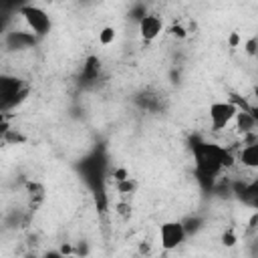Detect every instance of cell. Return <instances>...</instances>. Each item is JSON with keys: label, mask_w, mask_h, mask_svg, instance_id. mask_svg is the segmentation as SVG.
Returning <instances> with one entry per match:
<instances>
[{"label": "cell", "mask_w": 258, "mask_h": 258, "mask_svg": "<svg viewBox=\"0 0 258 258\" xmlns=\"http://www.w3.org/2000/svg\"><path fill=\"white\" fill-rule=\"evenodd\" d=\"M238 44H240V34H238V32H232V34H230V46L236 48Z\"/></svg>", "instance_id": "obj_19"}, {"label": "cell", "mask_w": 258, "mask_h": 258, "mask_svg": "<svg viewBox=\"0 0 258 258\" xmlns=\"http://www.w3.org/2000/svg\"><path fill=\"white\" fill-rule=\"evenodd\" d=\"M169 34H171L173 38H179V40H183V38L187 36V30H185L181 24L173 22V24H171V28H169Z\"/></svg>", "instance_id": "obj_16"}, {"label": "cell", "mask_w": 258, "mask_h": 258, "mask_svg": "<svg viewBox=\"0 0 258 258\" xmlns=\"http://www.w3.org/2000/svg\"><path fill=\"white\" fill-rule=\"evenodd\" d=\"M18 14L22 16V20L26 22L30 34L34 36H44L50 30V16L40 8V6H32V4H22L18 8Z\"/></svg>", "instance_id": "obj_2"}, {"label": "cell", "mask_w": 258, "mask_h": 258, "mask_svg": "<svg viewBox=\"0 0 258 258\" xmlns=\"http://www.w3.org/2000/svg\"><path fill=\"white\" fill-rule=\"evenodd\" d=\"M234 123H236V131L238 135H248V133H256V113L254 109L252 111H240L236 113L234 117Z\"/></svg>", "instance_id": "obj_7"}, {"label": "cell", "mask_w": 258, "mask_h": 258, "mask_svg": "<svg viewBox=\"0 0 258 258\" xmlns=\"http://www.w3.org/2000/svg\"><path fill=\"white\" fill-rule=\"evenodd\" d=\"M115 187H117L119 194L127 196V194H133V191L137 189V181H135L133 177H127V179H123V181H117Z\"/></svg>", "instance_id": "obj_12"}, {"label": "cell", "mask_w": 258, "mask_h": 258, "mask_svg": "<svg viewBox=\"0 0 258 258\" xmlns=\"http://www.w3.org/2000/svg\"><path fill=\"white\" fill-rule=\"evenodd\" d=\"M236 161L242 165V167H248V169H256L258 167V143L254 145H242L238 155H234Z\"/></svg>", "instance_id": "obj_8"}, {"label": "cell", "mask_w": 258, "mask_h": 258, "mask_svg": "<svg viewBox=\"0 0 258 258\" xmlns=\"http://www.w3.org/2000/svg\"><path fill=\"white\" fill-rule=\"evenodd\" d=\"M24 95H26V89L22 87L20 79L10 77V75H0V113L20 103Z\"/></svg>", "instance_id": "obj_3"}, {"label": "cell", "mask_w": 258, "mask_h": 258, "mask_svg": "<svg viewBox=\"0 0 258 258\" xmlns=\"http://www.w3.org/2000/svg\"><path fill=\"white\" fill-rule=\"evenodd\" d=\"M194 159H196V171L200 179L212 181L222 169H230L236 165V157L230 149L218 145V143H198L194 145Z\"/></svg>", "instance_id": "obj_1"}, {"label": "cell", "mask_w": 258, "mask_h": 258, "mask_svg": "<svg viewBox=\"0 0 258 258\" xmlns=\"http://www.w3.org/2000/svg\"><path fill=\"white\" fill-rule=\"evenodd\" d=\"M2 121H6V115H4V113H0V123H2Z\"/></svg>", "instance_id": "obj_23"}, {"label": "cell", "mask_w": 258, "mask_h": 258, "mask_svg": "<svg viewBox=\"0 0 258 258\" xmlns=\"http://www.w3.org/2000/svg\"><path fill=\"white\" fill-rule=\"evenodd\" d=\"M236 242H238V236H236V232H234V230H226V232L222 234V244H224L226 248L236 246Z\"/></svg>", "instance_id": "obj_15"}, {"label": "cell", "mask_w": 258, "mask_h": 258, "mask_svg": "<svg viewBox=\"0 0 258 258\" xmlns=\"http://www.w3.org/2000/svg\"><path fill=\"white\" fill-rule=\"evenodd\" d=\"M46 258H75V256H60L58 252H48Z\"/></svg>", "instance_id": "obj_22"}, {"label": "cell", "mask_w": 258, "mask_h": 258, "mask_svg": "<svg viewBox=\"0 0 258 258\" xmlns=\"http://www.w3.org/2000/svg\"><path fill=\"white\" fill-rule=\"evenodd\" d=\"M99 73H101V60H99L97 56H89V58L85 60L83 69H81V77H83V81H85V83L97 81Z\"/></svg>", "instance_id": "obj_9"}, {"label": "cell", "mask_w": 258, "mask_h": 258, "mask_svg": "<svg viewBox=\"0 0 258 258\" xmlns=\"http://www.w3.org/2000/svg\"><path fill=\"white\" fill-rule=\"evenodd\" d=\"M8 42L16 44V48H26V46L34 44V34H30V32H16V34L8 36Z\"/></svg>", "instance_id": "obj_10"}, {"label": "cell", "mask_w": 258, "mask_h": 258, "mask_svg": "<svg viewBox=\"0 0 258 258\" xmlns=\"http://www.w3.org/2000/svg\"><path fill=\"white\" fill-rule=\"evenodd\" d=\"M26 189H28L30 202H34V204H38V202L44 198V187H42L40 183H36V181H28V183H26Z\"/></svg>", "instance_id": "obj_11"}, {"label": "cell", "mask_w": 258, "mask_h": 258, "mask_svg": "<svg viewBox=\"0 0 258 258\" xmlns=\"http://www.w3.org/2000/svg\"><path fill=\"white\" fill-rule=\"evenodd\" d=\"M236 113H238V107L234 103H230V101H216V103H212L210 105V111H208L212 129L214 131L226 129L234 121Z\"/></svg>", "instance_id": "obj_4"}, {"label": "cell", "mask_w": 258, "mask_h": 258, "mask_svg": "<svg viewBox=\"0 0 258 258\" xmlns=\"http://www.w3.org/2000/svg\"><path fill=\"white\" fill-rule=\"evenodd\" d=\"M129 177V171L125 169V167H115L113 171H111V179L117 183V181H123V179H127Z\"/></svg>", "instance_id": "obj_17"}, {"label": "cell", "mask_w": 258, "mask_h": 258, "mask_svg": "<svg viewBox=\"0 0 258 258\" xmlns=\"http://www.w3.org/2000/svg\"><path fill=\"white\" fill-rule=\"evenodd\" d=\"M115 36H117L115 28H113V26H105V28H101V32H99V42H101L103 46H109V44H113Z\"/></svg>", "instance_id": "obj_13"}, {"label": "cell", "mask_w": 258, "mask_h": 258, "mask_svg": "<svg viewBox=\"0 0 258 258\" xmlns=\"http://www.w3.org/2000/svg\"><path fill=\"white\" fill-rule=\"evenodd\" d=\"M6 26H8V18H4V16H0V36L6 32Z\"/></svg>", "instance_id": "obj_21"}, {"label": "cell", "mask_w": 258, "mask_h": 258, "mask_svg": "<svg viewBox=\"0 0 258 258\" xmlns=\"http://www.w3.org/2000/svg\"><path fill=\"white\" fill-rule=\"evenodd\" d=\"M256 46H258V38H256V36H252V38L244 44V48H246V52H248L250 56H252V54H256Z\"/></svg>", "instance_id": "obj_18"}, {"label": "cell", "mask_w": 258, "mask_h": 258, "mask_svg": "<svg viewBox=\"0 0 258 258\" xmlns=\"http://www.w3.org/2000/svg\"><path fill=\"white\" fill-rule=\"evenodd\" d=\"M117 210H119V214H123V216H127V214L131 212V208H129L127 204H119V206H117Z\"/></svg>", "instance_id": "obj_20"}, {"label": "cell", "mask_w": 258, "mask_h": 258, "mask_svg": "<svg viewBox=\"0 0 258 258\" xmlns=\"http://www.w3.org/2000/svg\"><path fill=\"white\" fill-rule=\"evenodd\" d=\"M185 228H183V224L181 222H175V220H171V222H163L161 226H159V244H161V248L163 250H173V248H177L183 240H185Z\"/></svg>", "instance_id": "obj_5"}, {"label": "cell", "mask_w": 258, "mask_h": 258, "mask_svg": "<svg viewBox=\"0 0 258 258\" xmlns=\"http://www.w3.org/2000/svg\"><path fill=\"white\" fill-rule=\"evenodd\" d=\"M137 22H139V34L143 40H155L163 30V18L153 12H145Z\"/></svg>", "instance_id": "obj_6"}, {"label": "cell", "mask_w": 258, "mask_h": 258, "mask_svg": "<svg viewBox=\"0 0 258 258\" xmlns=\"http://www.w3.org/2000/svg\"><path fill=\"white\" fill-rule=\"evenodd\" d=\"M4 141L8 145H14V143H24V135H20L16 129H8V133L4 135Z\"/></svg>", "instance_id": "obj_14"}]
</instances>
